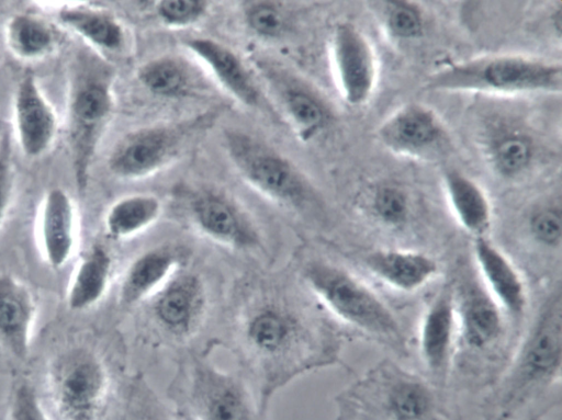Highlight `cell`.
Here are the masks:
<instances>
[{
    "mask_svg": "<svg viewBox=\"0 0 562 420\" xmlns=\"http://www.w3.org/2000/svg\"><path fill=\"white\" fill-rule=\"evenodd\" d=\"M231 343L254 376L255 399L267 418L273 396L311 371L339 361L336 326L304 286L251 276L237 287L231 310Z\"/></svg>",
    "mask_w": 562,
    "mask_h": 420,
    "instance_id": "1",
    "label": "cell"
},
{
    "mask_svg": "<svg viewBox=\"0 0 562 420\" xmlns=\"http://www.w3.org/2000/svg\"><path fill=\"white\" fill-rule=\"evenodd\" d=\"M335 420H458L438 385L384 359L335 396Z\"/></svg>",
    "mask_w": 562,
    "mask_h": 420,
    "instance_id": "2",
    "label": "cell"
},
{
    "mask_svg": "<svg viewBox=\"0 0 562 420\" xmlns=\"http://www.w3.org/2000/svg\"><path fill=\"white\" fill-rule=\"evenodd\" d=\"M297 273L307 292L336 322L400 355L407 354L406 334L396 314L358 274L321 259L304 263Z\"/></svg>",
    "mask_w": 562,
    "mask_h": 420,
    "instance_id": "3",
    "label": "cell"
},
{
    "mask_svg": "<svg viewBox=\"0 0 562 420\" xmlns=\"http://www.w3.org/2000/svg\"><path fill=\"white\" fill-rule=\"evenodd\" d=\"M562 292L544 295L493 397V420H508L561 383Z\"/></svg>",
    "mask_w": 562,
    "mask_h": 420,
    "instance_id": "4",
    "label": "cell"
},
{
    "mask_svg": "<svg viewBox=\"0 0 562 420\" xmlns=\"http://www.w3.org/2000/svg\"><path fill=\"white\" fill-rule=\"evenodd\" d=\"M113 68L81 52L71 63L66 104L67 143L78 189L89 179L91 162L113 110Z\"/></svg>",
    "mask_w": 562,
    "mask_h": 420,
    "instance_id": "5",
    "label": "cell"
},
{
    "mask_svg": "<svg viewBox=\"0 0 562 420\" xmlns=\"http://www.w3.org/2000/svg\"><path fill=\"white\" fill-rule=\"evenodd\" d=\"M559 61L516 54L480 56L443 66L426 82L435 91H475L501 94L559 93Z\"/></svg>",
    "mask_w": 562,
    "mask_h": 420,
    "instance_id": "6",
    "label": "cell"
},
{
    "mask_svg": "<svg viewBox=\"0 0 562 420\" xmlns=\"http://www.w3.org/2000/svg\"><path fill=\"white\" fill-rule=\"evenodd\" d=\"M188 420H267L240 377L217 367L204 353L182 360L168 390Z\"/></svg>",
    "mask_w": 562,
    "mask_h": 420,
    "instance_id": "7",
    "label": "cell"
},
{
    "mask_svg": "<svg viewBox=\"0 0 562 420\" xmlns=\"http://www.w3.org/2000/svg\"><path fill=\"white\" fill-rule=\"evenodd\" d=\"M109 384L104 361L87 347H72L60 352L48 367V393L63 420H97Z\"/></svg>",
    "mask_w": 562,
    "mask_h": 420,
    "instance_id": "8",
    "label": "cell"
},
{
    "mask_svg": "<svg viewBox=\"0 0 562 420\" xmlns=\"http://www.w3.org/2000/svg\"><path fill=\"white\" fill-rule=\"evenodd\" d=\"M154 329L164 338L183 342L202 328L210 307V288L201 271L179 268L146 302Z\"/></svg>",
    "mask_w": 562,
    "mask_h": 420,
    "instance_id": "9",
    "label": "cell"
},
{
    "mask_svg": "<svg viewBox=\"0 0 562 420\" xmlns=\"http://www.w3.org/2000/svg\"><path fill=\"white\" fill-rule=\"evenodd\" d=\"M226 145L235 167L252 188L280 204L304 205L306 185L288 159L244 133L227 134Z\"/></svg>",
    "mask_w": 562,
    "mask_h": 420,
    "instance_id": "10",
    "label": "cell"
},
{
    "mask_svg": "<svg viewBox=\"0 0 562 420\" xmlns=\"http://www.w3.org/2000/svg\"><path fill=\"white\" fill-rule=\"evenodd\" d=\"M193 125H162L127 134L109 156L110 171L123 179L146 177L175 158Z\"/></svg>",
    "mask_w": 562,
    "mask_h": 420,
    "instance_id": "11",
    "label": "cell"
},
{
    "mask_svg": "<svg viewBox=\"0 0 562 420\" xmlns=\"http://www.w3.org/2000/svg\"><path fill=\"white\" fill-rule=\"evenodd\" d=\"M331 60L338 89L350 106L364 105L376 84L375 54L364 33L351 22L336 24Z\"/></svg>",
    "mask_w": 562,
    "mask_h": 420,
    "instance_id": "12",
    "label": "cell"
},
{
    "mask_svg": "<svg viewBox=\"0 0 562 420\" xmlns=\"http://www.w3.org/2000/svg\"><path fill=\"white\" fill-rule=\"evenodd\" d=\"M458 317V345L487 351L503 338L506 316L487 293L476 272L451 279Z\"/></svg>",
    "mask_w": 562,
    "mask_h": 420,
    "instance_id": "13",
    "label": "cell"
},
{
    "mask_svg": "<svg viewBox=\"0 0 562 420\" xmlns=\"http://www.w3.org/2000/svg\"><path fill=\"white\" fill-rule=\"evenodd\" d=\"M417 344L429 374L436 382L443 383L458 347V317L451 279L440 285L427 304L419 322Z\"/></svg>",
    "mask_w": 562,
    "mask_h": 420,
    "instance_id": "14",
    "label": "cell"
},
{
    "mask_svg": "<svg viewBox=\"0 0 562 420\" xmlns=\"http://www.w3.org/2000/svg\"><path fill=\"white\" fill-rule=\"evenodd\" d=\"M476 274L507 320L519 321L529 305L528 287L510 258L488 237L472 239Z\"/></svg>",
    "mask_w": 562,
    "mask_h": 420,
    "instance_id": "15",
    "label": "cell"
},
{
    "mask_svg": "<svg viewBox=\"0 0 562 420\" xmlns=\"http://www.w3.org/2000/svg\"><path fill=\"white\" fill-rule=\"evenodd\" d=\"M12 113L16 141L23 155L40 158L46 154L56 137L57 116L33 75L26 73L19 81Z\"/></svg>",
    "mask_w": 562,
    "mask_h": 420,
    "instance_id": "16",
    "label": "cell"
},
{
    "mask_svg": "<svg viewBox=\"0 0 562 420\" xmlns=\"http://www.w3.org/2000/svg\"><path fill=\"white\" fill-rule=\"evenodd\" d=\"M189 215L200 232L211 240L234 250L251 249L257 235L247 217L225 196L215 192L195 195Z\"/></svg>",
    "mask_w": 562,
    "mask_h": 420,
    "instance_id": "17",
    "label": "cell"
},
{
    "mask_svg": "<svg viewBox=\"0 0 562 420\" xmlns=\"http://www.w3.org/2000/svg\"><path fill=\"white\" fill-rule=\"evenodd\" d=\"M443 127L429 107L419 103L402 105L376 130L389 150L406 156H423L443 139Z\"/></svg>",
    "mask_w": 562,
    "mask_h": 420,
    "instance_id": "18",
    "label": "cell"
},
{
    "mask_svg": "<svg viewBox=\"0 0 562 420\" xmlns=\"http://www.w3.org/2000/svg\"><path fill=\"white\" fill-rule=\"evenodd\" d=\"M37 240L45 262L54 270L67 264L77 241V213L68 192L46 191L37 216Z\"/></svg>",
    "mask_w": 562,
    "mask_h": 420,
    "instance_id": "19",
    "label": "cell"
},
{
    "mask_svg": "<svg viewBox=\"0 0 562 420\" xmlns=\"http://www.w3.org/2000/svg\"><path fill=\"white\" fill-rule=\"evenodd\" d=\"M362 264L382 284L403 294L422 290L440 271L432 256L411 249H376L363 256Z\"/></svg>",
    "mask_w": 562,
    "mask_h": 420,
    "instance_id": "20",
    "label": "cell"
},
{
    "mask_svg": "<svg viewBox=\"0 0 562 420\" xmlns=\"http://www.w3.org/2000/svg\"><path fill=\"white\" fill-rule=\"evenodd\" d=\"M36 317L32 290L10 273H0V347L24 361L30 353Z\"/></svg>",
    "mask_w": 562,
    "mask_h": 420,
    "instance_id": "21",
    "label": "cell"
},
{
    "mask_svg": "<svg viewBox=\"0 0 562 420\" xmlns=\"http://www.w3.org/2000/svg\"><path fill=\"white\" fill-rule=\"evenodd\" d=\"M186 263L184 250L176 246H158L138 254L121 279L120 304L125 307L143 304Z\"/></svg>",
    "mask_w": 562,
    "mask_h": 420,
    "instance_id": "22",
    "label": "cell"
},
{
    "mask_svg": "<svg viewBox=\"0 0 562 420\" xmlns=\"http://www.w3.org/2000/svg\"><path fill=\"white\" fill-rule=\"evenodd\" d=\"M184 45L212 71L218 82L239 102L257 106L261 97L240 58L227 46L209 37H193Z\"/></svg>",
    "mask_w": 562,
    "mask_h": 420,
    "instance_id": "23",
    "label": "cell"
},
{
    "mask_svg": "<svg viewBox=\"0 0 562 420\" xmlns=\"http://www.w3.org/2000/svg\"><path fill=\"white\" fill-rule=\"evenodd\" d=\"M448 205L459 226L472 239L488 236L493 208L482 186L458 170H448L442 179Z\"/></svg>",
    "mask_w": 562,
    "mask_h": 420,
    "instance_id": "24",
    "label": "cell"
},
{
    "mask_svg": "<svg viewBox=\"0 0 562 420\" xmlns=\"http://www.w3.org/2000/svg\"><path fill=\"white\" fill-rule=\"evenodd\" d=\"M56 18L60 25L97 49L115 52L124 44L122 24L105 10L83 3H68L58 8Z\"/></svg>",
    "mask_w": 562,
    "mask_h": 420,
    "instance_id": "25",
    "label": "cell"
},
{
    "mask_svg": "<svg viewBox=\"0 0 562 420\" xmlns=\"http://www.w3.org/2000/svg\"><path fill=\"white\" fill-rule=\"evenodd\" d=\"M113 271V258L106 248L93 245L78 261L67 288V305L82 311L105 295Z\"/></svg>",
    "mask_w": 562,
    "mask_h": 420,
    "instance_id": "26",
    "label": "cell"
},
{
    "mask_svg": "<svg viewBox=\"0 0 562 420\" xmlns=\"http://www.w3.org/2000/svg\"><path fill=\"white\" fill-rule=\"evenodd\" d=\"M4 41L13 56L23 61H35L55 50L58 35L43 18L32 13H16L5 23Z\"/></svg>",
    "mask_w": 562,
    "mask_h": 420,
    "instance_id": "27",
    "label": "cell"
},
{
    "mask_svg": "<svg viewBox=\"0 0 562 420\" xmlns=\"http://www.w3.org/2000/svg\"><path fill=\"white\" fill-rule=\"evenodd\" d=\"M161 213V202L150 194H133L120 198L104 218L106 234L113 239H126L149 227Z\"/></svg>",
    "mask_w": 562,
    "mask_h": 420,
    "instance_id": "28",
    "label": "cell"
},
{
    "mask_svg": "<svg viewBox=\"0 0 562 420\" xmlns=\"http://www.w3.org/2000/svg\"><path fill=\"white\" fill-rule=\"evenodd\" d=\"M137 75L140 83L149 92L164 98L186 95L192 88L188 67L175 57L151 59L139 68Z\"/></svg>",
    "mask_w": 562,
    "mask_h": 420,
    "instance_id": "29",
    "label": "cell"
},
{
    "mask_svg": "<svg viewBox=\"0 0 562 420\" xmlns=\"http://www.w3.org/2000/svg\"><path fill=\"white\" fill-rule=\"evenodd\" d=\"M376 224L392 230L406 226L412 216V202L401 186L385 183L372 190L363 206Z\"/></svg>",
    "mask_w": 562,
    "mask_h": 420,
    "instance_id": "30",
    "label": "cell"
},
{
    "mask_svg": "<svg viewBox=\"0 0 562 420\" xmlns=\"http://www.w3.org/2000/svg\"><path fill=\"white\" fill-rule=\"evenodd\" d=\"M121 420H188L160 399L143 375L127 384Z\"/></svg>",
    "mask_w": 562,
    "mask_h": 420,
    "instance_id": "31",
    "label": "cell"
},
{
    "mask_svg": "<svg viewBox=\"0 0 562 420\" xmlns=\"http://www.w3.org/2000/svg\"><path fill=\"white\" fill-rule=\"evenodd\" d=\"M283 104L295 129L304 139L322 132L329 120L324 103L308 90L290 86L282 91Z\"/></svg>",
    "mask_w": 562,
    "mask_h": 420,
    "instance_id": "32",
    "label": "cell"
},
{
    "mask_svg": "<svg viewBox=\"0 0 562 420\" xmlns=\"http://www.w3.org/2000/svg\"><path fill=\"white\" fill-rule=\"evenodd\" d=\"M490 155L492 164L498 173L514 177L529 166L533 156V147L526 136L508 134L494 143Z\"/></svg>",
    "mask_w": 562,
    "mask_h": 420,
    "instance_id": "33",
    "label": "cell"
},
{
    "mask_svg": "<svg viewBox=\"0 0 562 420\" xmlns=\"http://www.w3.org/2000/svg\"><path fill=\"white\" fill-rule=\"evenodd\" d=\"M528 231L531 239L549 250L559 249L562 240V213L557 203L541 204L529 214Z\"/></svg>",
    "mask_w": 562,
    "mask_h": 420,
    "instance_id": "34",
    "label": "cell"
},
{
    "mask_svg": "<svg viewBox=\"0 0 562 420\" xmlns=\"http://www.w3.org/2000/svg\"><path fill=\"white\" fill-rule=\"evenodd\" d=\"M244 19L250 31L266 38L279 37L289 26L284 11L271 1L244 2Z\"/></svg>",
    "mask_w": 562,
    "mask_h": 420,
    "instance_id": "35",
    "label": "cell"
},
{
    "mask_svg": "<svg viewBox=\"0 0 562 420\" xmlns=\"http://www.w3.org/2000/svg\"><path fill=\"white\" fill-rule=\"evenodd\" d=\"M383 20L389 33L398 39H415L423 34L422 11L412 2L391 0L384 2Z\"/></svg>",
    "mask_w": 562,
    "mask_h": 420,
    "instance_id": "36",
    "label": "cell"
},
{
    "mask_svg": "<svg viewBox=\"0 0 562 420\" xmlns=\"http://www.w3.org/2000/svg\"><path fill=\"white\" fill-rule=\"evenodd\" d=\"M207 10L202 0H162L156 3L160 21L171 27L188 26L199 21Z\"/></svg>",
    "mask_w": 562,
    "mask_h": 420,
    "instance_id": "37",
    "label": "cell"
},
{
    "mask_svg": "<svg viewBox=\"0 0 562 420\" xmlns=\"http://www.w3.org/2000/svg\"><path fill=\"white\" fill-rule=\"evenodd\" d=\"M8 420H49L36 391L29 383L21 382L13 388L8 406Z\"/></svg>",
    "mask_w": 562,
    "mask_h": 420,
    "instance_id": "38",
    "label": "cell"
},
{
    "mask_svg": "<svg viewBox=\"0 0 562 420\" xmlns=\"http://www.w3.org/2000/svg\"><path fill=\"white\" fill-rule=\"evenodd\" d=\"M13 170L5 155H0V226L2 225L13 195Z\"/></svg>",
    "mask_w": 562,
    "mask_h": 420,
    "instance_id": "39",
    "label": "cell"
}]
</instances>
